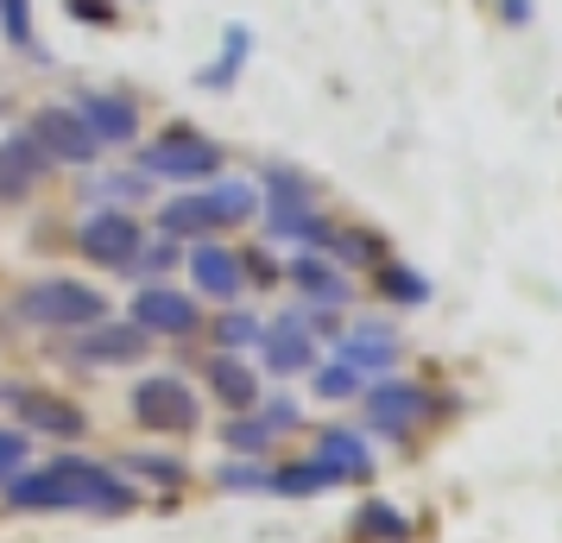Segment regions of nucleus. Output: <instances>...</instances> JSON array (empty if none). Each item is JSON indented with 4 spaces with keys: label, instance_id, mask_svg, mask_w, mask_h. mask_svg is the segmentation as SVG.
<instances>
[{
    "label": "nucleus",
    "instance_id": "nucleus-1",
    "mask_svg": "<svg viewBox=\"0 0 562 543\" xmlns=\"http://www.w3.org/2000/svg\"><path fill=\"white\" fill-rule=\"evenodd\" d=\"M20 316L45 323V329H89V323L108 316V297L77 285V279H45V285H32L26 297H20Z\"/></svg>",
    "mask_w": 562,
    "mask_h": 543
},
{
    "label": "nucleus",
    "instance_id": "nucleus-2",
    "mask_svg": "<svg viewBox=\"0 0 562 543\" xmlns=\"http://www.w3.org/2000/svg\"><path fill=\"white\" fill-rule=\"evenodd\" d=\"M57 474V493H64V506H77V512H127L133 493L108 474L102 462H82V455H64V462H52Z\"/></svg>",
    "mask_w": 562,
    "mask_h": 543
},
{
    "label": "nucleus",
    "instance_id": "nucleus-3",
    "mask_svg": "<svg viewBox=\"0 0 562 543\" xmlns=\"http://www.w3.org/2000/svg\"><path fill=\"white\" fill-rule=\"evenodd\" d=\"M133 417L146 430H165V437H190L203 405H196V392L183 386V380H146V386L133 392Z\"/></svg>",
    "mask_w": 562,
    "mask_h": 543
},
{
    "label": "nucleus",
    "instance_id": "nucleus-4",
    "mask_svg": "<svg viewBox=\"0 0 562 543\" xmlns=\"http://www.w3.org/2000/svg\"><path fill=\"white\" fill-rule=\"evenodd\" d=\"M146 171L171 183H203L222 171V152L209 139H196V133H165L158 146H146Z\"/></svg>",
    "mask_w": 562,
    "mask_h": 543
},
{
    "label": "nucleus",
    "instance_id": "nucleus-5",
    "mask_svg": "<svg viewBox=\"0 0 562 543\" xmlns=\"http://www.w3.org/2000/svg\"><path fill=\"white\" fill-rule=\"evenodd\" d=\"M32 146H38L45 158H64V165H89V158L102 152L95 133L82 127L77 108H45V114L32 121Z\"/></svg>",
    "mask_w": 562,
    "mask_h": 543
},
{
    "label": "nucleus",
    "instance_id": "nucleus-6",
    "mask_svg": "<svg viewBox=\"0 0 562 543\" xmlns=\"http://www.w3.org/2000/svg\"><path fill=\"white\" fill-rule=\"evenodd\" d=\"M196 304L183 297V291H165V285H146L133 297V329H146V336H196Z\"/></svg>",
    "mask_w": 562,
    "mask_h": 543
},
{
    "label": "nucleus",
    "instance_id": "nucleus-7",
    "mask_svg": "<svg viewBox=\"0 0 562 543\" xmlns=\"http://www.w3.org/2000/svg\"><path fill=\"white\" fill-rule=\"evenodd\" d=\"M424 417V386H405V380H385V386H367V423L385 430V437H411Z\"/></svg>",
    "mask_w": 562,
    "mask_h": 543
},
{
    "label": "nucleus",
    "instance_id": "nucleus-8",
    "mask_svg": "<svg viewBox=\"0 0 562 543\" xmlns=\"http://www.w3.org/2000/svg\"><path fill=\"white\" fill-rule=\"evenodd\" d=\"M190 279H196V291L222 297V304H234V297L247 291V265H240L222 240H203V247L190 253Z\"/></svg>",
    "mask_w": 562,
    "mask_h": 543
},
{
    "label": "nucleus",
    "instance_id": "nucleus-9",
    "mask_svg": "<svg viewBox=\"0 0 562 543\" xmlns=\"http://www.w3.org/2000/svg\"><path fill=\"white\" fill-rule=\"evenodd\" d=\"M77 114H82V127L95 133V146H127V139H139V108L127 95H82Z\"/></svg>",
    "mask_w": 562,
    "mask_h": 543
},
{
    "label": "nucleus",
    "instance_id": "nucleus-10",
    "mask_svg": "<svg viewBox=\"0 0 562 543\" xmlns=\"http://www.w3.org/2000/svg\"><path fill=\"white\" fill-rule=\"evenodd\" d=\"M82 253L95 265H133L139 259V228L127 215H95V222H82Z\"/></svg>",
    "mask_w": 562,
    "mask_h": 543
},
{
    "label": "nucleus",
    "instance_id": "nucleus-11",
    "mask_svg": "<svg viewBox=\"0 0 562 543\" xmlns=\"http://www.w3.org/2000/svg\"><path fill=\"white\" fill-rule=\"evenodd\" d=\"M7 405L20 411L26 430H45V437H77V430H82V417L70 411L64 398H52V392H38V386H13V392H7Z\"/></svg>",
    "mask_w": 562,
    "mask_h": 543
},
{
    "label": "nucleus",
    "instance_id": "nucleus-12",
    "mask_svg": "<svg viewBox=\"0 0 562 543\" xmlns=\"http://www.w3.org/2000/svg\"><path fill=\"white\" fill-rule=\"evenodd\" d=\"M153 341H146V329H133V323H114V329H95L89 341H77V361L89 366H127L139 361Z\"/></svg>",
    "mask_w": 562,
    "mask_h": 543
},
{
    "label": "nucleus",
    "instance_id": "nucleus-13",
    "mask_svg": "<svg viewBox=\"0 0 562 543\" xmlns=\"http://www.w3.org/2000/svg\"><path fill=\"white\" fill-rule=\"evenodd\" d=\"M310 462L323 467L329 480H367V474H373V462H367V442L348 437V430H329V437L316 442V455H310Z\"/></svg>",
    "mask_w": 562,
    "mask_h": 543
},
{
    "label": "nucleus",
    "instance_id": "nucleus-14",
    "mask_svg": "<svg viewBox=\"0 0 562 543\" xmlns=\"http://www.w3.org/2000/svg\"><path fill=\"white\" fill-rule=\"evenodd\" d=\"M38 171H45V152L32 146V133L0 146V196H26L32 183H38Z\"/></svg>",
    "mask_w": 562,
    "mask_h": 543
},
{
    "label": "nucleus",
    "instance_id": "nucleus-15",
    "mask_svg": "<svg viewBox=\"0 0 562 543\" xmlns=\"http://www.w3.org/2000/svg\"><path fill=\"white\" fill-rule=\"evenodd\" d=\"M209 386H215V398H222V405H234V411H247V405L259 398L254 366H240L228 348H222V354H209Z\"/></svg>",
    "mask_w": 562,
    "mask_h": 543
},
{
    "label": "nucleus",
    "instance_id": "nucleus-16",
    "mask_svg": "<svg viewBox=\"0 0 562 543\" xmlns=\"http://www.w3.org/2000/svg\"><path fill=\"white\" fill-rule=\"evenodd\" d=\"M165 234H215L222 228V208H215V196H178V203H165Z\"/></svg>",
    "mask_w": 562,
    "mask_h": 543
},
{
    "label": "nucleus",
    "instance_id": "nucleus-17",
    "mask_svg": "<svg viewBox=\"0 0 562 543\" xmlns=\"http://www.w3.org/2000/svg\"><path fill=\"white\" fill-rule=\"evenodd\" d=\"M259 341H266V366H272V373H297V366H310V361H316L297 323H284L279 336H259Z\"/></svg>",
    "mask_w": 562,
    "mask_h": 543
},
{
    "label": "nucleus",
    "instance_id": "nucleus-18",
    "mask_svg": "<svg viewBox=\"0 0 562 543\" xmlns=\"http://www.w3.org/2000/svg\"><path fill=\"white\" fill-rule=\"evenodd\" d=\"M297 285H304V297H310V304H348V297H355L341 272H329V265H316L310 253L297 259Z\"/></svg>",
    "mask_w": 562,
    "mask_h": 543
},
{
    "label": "nucleus",
    "instance_id": "nucleus-19",
    "mask_svg": "<svg viewBox=\"0 0 562 543\" xmlns=\"http://www.w3.org/2000/svg\"><path fill=\"white\" fill-rule=\"evenodd\" d=\"M341 354H348V366H367V373H385V366L398 361V348H392V341L385 336H355V341H341Z\"/></svg>",
    "mask_w": 562,
    "mask_h": 543
},
{
    "label": "nucleus",
    "instance_id": "nucleus-20",
    "mask_svg": "<svg viewBox=\"0 0 562 543\" xmlns=\"http://www.w3.org/2000/svg\"><path fill=\"white\" fill-rule=\"evenodd\" d=\"M272 493H284V499H304V493H316V487H329V474L316 462H297V467H279L272 480H266Z\"/></svg>",
    "mask_w": 562,
    "mask_h": 543
},
{
    "label": "nucleus",
    "instance_id": "nucleus-21",
    "mask_svg": "<svg viewBox=\"0 0 562 543\" xmlns=\"http://www.w3.org/2000/svg\"><path fill=\"white\" fill-rule=\"evenodd\" d=\"M360 531L367 538H385V543H411V524L392 506H360Z\"/></svg>",
    "mask_w": 562,
    "mask_h": 543
},
{
    "label": "nucleus",
    "instance_id": "nucleus-22",
    "mask_svg": "<svg viewBox=\"0 0 562 543\" xmlns=\"http://www.w3.org/2000/svg\"><path fill=\"white\" fill-rule=\"evenodd\" d=\"M266 190H272V208H304L310 203V183L297 171H266Z\"/></svg>",
    "mask_w": 562,
    "mask_h": 543
},
{
    "label": "nucleus",
    "instance_id": "nucleus-23",
    "mask_svg": "<svg viewBox=\"0 0 562 543\" xmlns=\"http://www.w3.org/2000/svg\"><path fill=\"white\" fill-rule=\"evenodd\" d=\"M380 285H385V297H398V304H424V297H430V285H424L417 272H405V265H385Z\"/></svg>",
    "mask_w": 562,
    "mask_h": 543
},
{
    "label": "nucleus",
    "instance_id": "nucleus-24",
    "mask_svg": "<svg viewBox=\"0 0 562 543\" xmlns=\"http://www.w3.org/2000/svg\"><path fill=\"white\" fill-rule=\"evenodd\" d=\"M272 437H279V430H272L266 417H240V423L228 430V442L240 449V455H266V442H272Z\"/></svg>",
    "mask_w": 562,
    "mask_h": 543
},
{
    "label": "nucleus",
    "instance_id": "nucleus-25",
    "mask_svg": "<svg viewBox=\"0 0 562 543\" xmlns=\"http://www.w3.org/2000/svg\"><path fill=\"white\" fill-rule=\"evenodd\" d=\"M259 336H266V329H259L254 316H240V310H234V316H222V323H215V341H222L228 354H234V348H254Z\"/></svg>",
    "mask_w": 562,
    "mask_h": 543
},
{
    "label": "nucleus",
    "instance_id": "nucleus-26",
    "mask_svg": "<svg viewBox=\"0 0 562 543\" xmlns=\"http://www.w3.org/2000/svg\"><path fill=\"white\" fill-rule=\"evenodd\" d=\"M209 196H215V208H222V222H240V215H254V190H247V183H215Z\"/></svg>",
    "mask_w": 562,
    "mask_h": 543
},
{
    "label": "nucleus",
    "instance_id": "nucleus-27",
    "mask_svg": "<svg viewBox=\"0 0 562 543\" xmlns=\"http://www.w3.org/2000/svg\"><path fill=\"white\" fill-rule=\"evenodd\" d=\"M316 392H323V398H355L360 373L355 366H323V373H316Z\"/></svg>",
    "mask_w": 562,
    "mask_h": 543
},
{
    "label": "nucleus",
    "instance_id": "nucleus-28",
    "mask_svg": "<svg viewBox=\"0 0 562 543\" xmlns=\"http://www.w3.org/2000/svg\"><path fill=\"white\" fill-rule=\"evenodd\" d=\"M329 247H335L341 259H348V265H360V259L380 253V240H373V234H329Z\"/></svg>",
    "mask_w": 562,
    "mask_h": 543
},
{
    "label": "nucleus",
    "instance_id": "nucleus-29",
    "mask_svg": "<svg viewBox=\"0 0 562 543\" xmlns=\"http://www.w3.org/2000/svg\"><path fill=\"white\" fill-rule=\"evenodd\" d=\"M133 467H139V474H153V480H165V487H178V480H183V467L165 462V455H133Z\"/></svg>",
    "mask_w": 562,
    "mask_h": 543
},
{
    "label": "nucleus",
    "instance_id": "nucleus-30",
    "mask_svg": "<svg viewBox=\"0 0 562 543\" xmlns=\"http://www.w3.org/2000/svg\"><path fill=\"white\" fill-rule=\"evenodd\" d=\"M0 7H7V32H13L20 45H32V7L26 0H0Z\"/></svg>",
    "mask_w": 562,
    "mask_h": 543
},
{
    "label": "nucleus",
    "instance_id": "nucleus-31",
    "mask_svg": "<svg viewBox=\"0 0 562 543\" xmlns=\"http://www.w3.org/2000/svg\"><path fill=\"white\" fill-rule=\"evenodd\" d=\"M26 462V437H13V430H0V480L13 474V467Z\"/></svg>",
    "mask_w": 562,
    "mask_h": 543
},
{
    "label": "nucleus",
    "instance_id": "nucleus-32",
    "mask_svg": "<svg viewBox=\"0 0 562 543\" xmlns=\"http://www.w3.org/2000/svg\"><path fill=\"white\" fill-rule=\"evenodd\" d=\"M222 480H228V487H266V480H272V474H266V467H228V474H222Z\"/></svg>",
    "mask_w": 562,
    "mask_h": 543
}]
</instances>
